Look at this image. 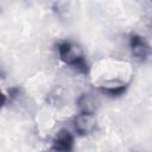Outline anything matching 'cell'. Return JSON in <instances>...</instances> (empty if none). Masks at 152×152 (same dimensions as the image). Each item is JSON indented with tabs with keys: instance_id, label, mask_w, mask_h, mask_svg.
Segmentation results:
<instances>
[{
	"instance_id": "cell-1",
	"label": "cell",
	"mask_w": 152,
	"mask_h": 152,
	"mask_svg": "<svg viewBox=\"0 0 152 152\" xmlns=\"http://www.w3.org/2000/svg\"><path fill=\"white\" fill-rule=\"evenodd\" d=\"M57 51L59 59L64 63L75 69L77 72L87 75L89 72V64L81 50V48L70 42V40H62L57 44Z\"/></svg>"
},
{
	"instance_id": "cell-7",
	"label": "cell",
	"mask_w": 152,
	"mask_h": 152,
	"mask_svg": "<svg viewBox=\"0 0 152 152\" xmlns=\"http://www.w3.org/2000/svg\"><path fill=\"white\" fill-rule=\"evenodd\" d=\"M19 94H20V88H18V87H11V88L7 90V94L5 95V99L10 97V102H11V101H13L14 99H17Z\"/></svg>"
},
{
	"instance_id": "cell-5",
	"label": "cell",
	"mask_w": 152,
	"mask_h": 152,
	"mask_svg": "<svg viewBox=\"0 0 152 152\" xmlns=\"http://www.w3.org/2000/svg\"><path fill=\"white\" fill-rule=\"evenodd\" d=\"M77 107L80 109V113L95 114L97 109V100L93 94L83 93L77 99Z\"/></svg>"
},
{
	"instance_id": "cell-6",
	"label": "cell",
	"mask_w": 152,
	"mask_h": 152,
	"mask_svg": "<svg viewBox=\"0 0 152 152\" xmlns=\"http://www.w3.org/2000/svg\"><path fill=\"white\" fill-rule=\"evenodd\" d=\"M128 88V83H116V84H103L99 87V90L110 97H116V96H121L122 94H125V91Z\"/></svg>"
},
{
	"instance_id": "cell-4",
	"label": "cell",
	"mask_w": 152,
	"mask_h": 152,
	"mask_svg": "<svg viewBox=\"0 0 152 152\" xmlns=\"http://www.w3.org/2000/svg\"><path fill=\"white\" fill-rule=\"evenodd\" d=\"M74 145V135L65 128L59 129L52 139V150L56 152H72Z\"/></svg>"
},
{
	"instance_id": "cell-2",
	"label": "cell",
	"mask_w": 152,
	"mask_h": 152,
	"mask_svg": "<svg viewBox=\"0 0 152 152\" xmlns=\"http://www.w3.org/2000/svg\"><path fill=\"white\" fill-rule=\"evenodd\" d=\"M128 46L133 58L138 62H146L152 56V46L140 34H131L128 39Z\"/></svg>"
},
{
	"instance_id": "cell-3",
	"label": "cell",
	"mask_w": 152,
	"mask_h": 152,
	"mask_svg": "<svg viewBox=\"0 0 152 152\" xmlns=\"http://www.w3.org/2000/svg\"><path fill=\"white\" fill-rule=\"evenodd\" d=\"M72 125L78 135H88L95 131L96 119L94 114L80 113L72 119Z\"/></svg>"
}]
</instances>
